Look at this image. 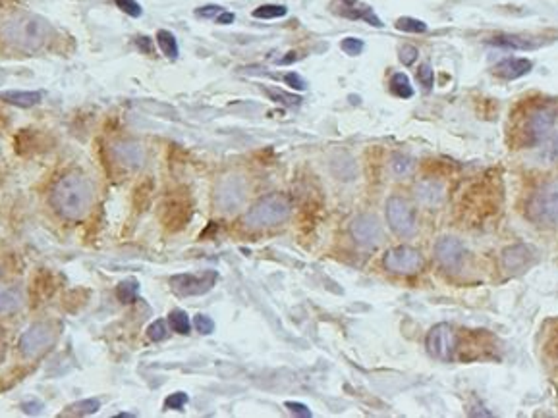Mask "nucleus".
<instances>
[{
  "instance_id": "f257e3e1",
  "label": "nucleus",
  "mask_w": 558,
  "mask_h": 418,
  "mask_svg": "<svg viewBox=\"0 0 558 418\" xmlns=\"http://www.w3.org/2000/svg\"><path fill=\"white\" fill-rule=\"evenodd\" d=\"M95 202V185L90 177L80 172H72L60 177L50 191V204L58 216L80 222L90 214Z\"/></svg>"
},
{
  "instance_id": "f03ea898",
  "label": "nucleus",
  "mask_w": 558,
  "mask_h": 418,
  "mask_svg": "<svg viewBox=\"0 0 558 418\" xmlns=\"http://www.w3.org/2000/svg\"><path fill=\"white\" fill-rule=\"evenodd\" d=\"M0 37L12 49L37 52L45 49L55 37V29L47 17L31 12H20L4 20L0 25Z\"/></svg>"
},
{
  "instance_id": "7ed1b4c3",
  "label": "nucleus",
  "mask_w": 558,
  "mask_h": 418,
  "mask_svg": "<svg viewBox=\"0 0 558 418\" xmlns=\"http://www.w3.org/2000/svg\"><path fill=\"white\" fill-rule=\"evenodd\" d=\"M292 214L290 199L282 193H271L261 197L243 216L242 224L248 230H267L284 224Z\"/></svg>"
},
{
  "instance_id": "20e7f679",
  "label": "nucleus",
  "mask_w": 558,
  "mask_h": 418,
  "mask_svg": "<svg viewBox=\"0 0 558 418\" xmlns=\"http://www.w3.org/2000/svg\"><path fill=\"white\" fill-rule=\"evenodd\" d=\"M526 216L535 225H558V181H549L535 189L526 204Z\"/></svg>"
},
{
  "instance_id": "39448f33",
  "label": "nucleus",
  "mask_w": 558,
  "mask_h": 418,
  "mask_svg": "<svg viewBox=\"0 0 558 418\" xmlns=\"http://www.w3.org/2000/svg\"><path fill=\"white\" fill-rule=\"evenodd\" d=\"M58 330L50 322H35L22 334L17 349L24 359H39L57 343Z\"/></svg>"
},
{
  "instance_id": "423d86ee",
  "label": "nucleus",
  "mask_w": 558,
  "mask_h": 418,
  "mask_svg": "<svg viewBox=\"0 0 558 418\" xmlns=\"http://www.w3.org/2000/svg\"><path fill=\"white\" fill-rule=\"evenodd\" d=\"M219 282L217 270H203L199 274H176L170 278V288L180 297H197L209 293Z\"/></svg>"
},
{
  "instance_id": "0eeeda50",
  "label": "nucleus",
  "mask_w": 558,
  "mask_h": 418,
  "mask_svg": "<svg viewBox=\"0 0 558 418\" xmlns=\"http://www.w3.org/2000/svg\"><path fill=\"white\" fill-rule=\"evenodd\" d=\"M387 220L398 237H413L417 234V218L410 202L402 197H390L387 201Z\"/></svg>"
},
{
  "instance_id": "6e6552de",
  "label": "nucleus",
  "mask_w": 558,
  "mask_h": 418,
  "mask_svg": "<svg viewBox=\"0 0 558 418\" xmlns=\"http://www.w3.org/2000/svg\"><path fill=\"white\" fill-rule=\"evenodd\" d=\"M558 118V110L555 105H545L535 108L534 112L529 114L524 128V141L526 145H539L550 135V131L555 128Z\"/></svg>"
},
{
  "instance_id": "1a4fd4ad",
  "label": "nucleus",
  "mask_w": 558,
  "mask_h": 418,
  "mask_svg": "<svg viewBox=\"0 0 558 418\" xmlns=\"http://www.w3.org/2000/svg\"><path fill=\"white\" fill-rule=\"evenodd\" d=\"M382 266L390 274H396V276H413L423 268V257L417 249L408 247V245H400V247H394V249H389L385 253Z\"/></svg>"
},
{
  "instance_id": "9d476101",
  "label": "nucleus",
  "mask_w": 558,
  "mask_h": 418,
  "mask_svg": "<svg viewBox=\"0 0 558 418\" xmlns=\"http://www.w3.org/2000/svg\"><path fill=\"white\" fill-rule=\"evenodd\" d=\"M425 345L431 357H435L437 361L450 362L454 359V351L458 345V338L456 331L450 324L441 322L437 326H433L427 334Z\"/></svg>"
},
{
  "instance_id": "9b49d317",
  "label": "nucleus",
  "mask_w": 558,
  "mask_h": 418,
  "mask_svg": "<svg viewBox=\"0 0 558 418\" xmlns=\"http://www.w3.org/2000/svg\"><path fill=\"white\" fill-rule=\"evenodd\" d=\"M352 239L365 249H377L382 241V225L371 214H359L350 224Z\"/></svg>"
},
{
  "instance_id": "f8f14e48",
  "label": "nucleus",
  "mask_w": 558,
  "mask_h": 418,
  "mask_svg": "<svg viewBox=\"0 0 558 418\" xmlns=\"http://www.w3.org/2000/svg\"><path fill=\"white\" fill-rule=\"evenodd\" d=\"M468 251L456 237H443L435 245V258L446 272H458L464 268Z\"/></svg>"
},
{
  "instance_id": "ddd939ff",
  "label": "nucleus",
  "mask_w": 558,
  "mask_h": 418,
  "mask_svg": "<svg viewBox=\"0 0 558 418\" xmlns=\"http://www.w3.org/2000/svg\"><path fill=\"white\" fill-rule=\"evenodd\" d=\"M501 260L508 274H522L535 262V251L526 243H516L502 251Z\"/></svg>"
},
{
  "instance_id": "4468645a",
  "label": "nucleus",
  "mask_w": 558,
  "mask_h": 418,
  "mask_svg": "<svg viewBox=\"0 0 558 418\" xmlns=\"http://www.w3.org/2000/svg\"><path fill=\"white\" fill-rule=\"evenodd\" d=\"M243 197H245V189H243V184L240 179L236 177H228L220 184L219 191H217V201L220 202L222 210H236L240 204L243 202Z\"/></svg>"
},
{
  "instance_id": "2eb2a0df",
  "label": "nucleus",
  "mask_w": 558,
  "mask_h": 418,
  "mask_svg": "<svg viewBox=\"0 0 558 418\" xmlns=\"http://www.w3.org/2000/svg\"><path fill=\"white\" fill-rule=\"evenodd\" d=\"M114 158L120 162L122 166L126 168H139L143 166V161H145V153H143V147L139 143H134V141H122V143H116L113 147Z\"/></svg>"
},
{
  "instance_id": "dca6fc26",
  "label": "nucleus",
  "mask_w": 558,
  "mask_h": 418,
  "mask_svg": "<svg viewBox=\"0 0 558 418\" xmlns=\"http://www.w3.org/2000/svg\"><path fill=\"white\" fill-rule=\"evenodd\" d=\"M534 64L527 60V58H506L493 68V73L496 77L506 81H514L524 77L527 73L531 72Z\"/></svg>"
},
{
  "instance_id": "f3484780",
  "label": "nucleus",
  "mask_w": 558,
  "mask_h": 418,
  "mask_svg": "<svg viewBox=\"0 0 558 418\" xmlns=\"http://www.w3.org/2000/svg\"><path fill=\"white\" fill-rule=\"evenodd\" d=\"M43 98V93L41 91H2L0 93V100L6 103V105L17 106V108H33L37 106Z\"/></svg>"
},
{
  "instance_id": "a211bd4d",
  "label": "nucleus",
  "mask_w": 558,
  "mask_h": 418,
  "mask_svg": "<svg viewBox=\"0 0 558 418\" xmlns=\"http://www.w3.org/2000/svg\"><path fill=\"white\" fill-rule=\"evenodd\" d=\"M24 306V293L14 283H0V313L12 314Z\"/></svg>"
},
{
  "instance_id": "6ab92c4d",
  "label": "nucleus",
  "mask_w": 558,
  "mask_h": 418,
  "mask_svg": "<svg viewBox=\"0 0 558 418\" xmlns=\"http://www.w3.org/2000/svg\"><path fill=\"white\" fill-rule=\"evenodd\" d=\"M336 2L342 4V10L338 12L340 16L350 17V20H365L369 25L382 27V22L375 16V12L371 8H367V6L357 8V0H336Z\"/></svg>"
},
{
  "instance_id": "aec40b11",
  "label": "nucleus",
  "mask_w": 558,
  "mask_h": 418,
  "mask_svg": "<svg viewBox=\"0 0 558 418\" xmlns=\"http://www.w3.org/2000/svg\"><path fill=\"white\" fill-rule=\"evenodd\" d=\"M489 43H491V45H496V47H502V49H514V50H529L537 47L531 39L518 37V35H499V37H493Z\"/></svg>"
},
{
  "instance_id": "412c9836",
  "label": "nucleus",
  "mask_w": 558,
  "mask_h": 418,
  "mask_svg": "<svg viewBox=\"0 0 558 418\" xmlns=\"http://www.w3.org/2000/svg\"><path fill=\"white\" fill-rule=\"evenodd\" d=\"M99 409H101L99 399H83V401H76L70 407H66V410L60 412V417H90V415H95Z\"/></svg>"
},
{
  "instance_id": "4be33fe9",
  "label": "nucleus",
  "mask_w": 558,
  "mask_h": 418,
  "mask_svg": "<svg viewBox=\"0 0 558 418\" xmlns=\"http://www.w3.org/2000/svg\"><path fill=\"white\" fill-rule=\"evenodd\" d=\"M417 199L429 207L438 204L443 201V187L435 181H423V184L417 185Z\"/></svg>"
},
{
  "instance_id": "5701e85b",
  "label": "nucleus",
  "mask_w": 558,
  "mask_h": 418,
  "mask_svg": "<svg viewBox=\"0 0 558 418\" xmlns=\"http://www.w3.org/2000/svg\"><path fill=\"white\" fill-rule=\"evenodd\" d=\"M157 45H159L161 52L169 58V60H176V58H178L180 49H178V40L174 37V33L166 31V29H159V31H157Z\"/></svg>"
},
{
  "instance_id": "b1692460",
  "label": "nucleus",
  "mask_w": 558,
  "mask_h": 418,
  "mask_svg": "<svg viewBox=\"0 0 558 418\" xmlns=\"http://www.w3.org/2000/svg\"><path fill=\"white\" fill-rule=\"evenodd\" d=\"M265 95H267L271 100H275L278 105L288 106V108H296V106L301 105V97L299 95H294V93H288V91H282L278 87H263Z\"/></svg>"
},
{
  "instance_id": "393cba45",
  "label": "nucleus",
  "mask_w": 558,
  "mask_h": 418,
  "mask_svg": "<svg viewBox=\"0 0 558 418\" xmlns=\"http://www.w3.org/2000/svg\"><path fill=\"white\" fill-rule=\"evenodd\" d=\"M390 91L392 95H396L398 98H412L413 97V87L410 83V77L406 73L398 72L390 77Z\"/></svg>"
},
{
  "instance_id": "a878e982",
  "label": "nucleus",
  "mask_w": 558,
  "mask_h": 418,
  "mask_svg": "<svg viewBox=\"0 0 558 418\" xmlns=\"http://www.w3.org/2000/svg\"><path fill=\"white\" fill-rule=\"evenodd\" d=\"M138 293L139 282L136 278H128V280L118 283V288H116V297L120 303H134L138 299Z\"/></svg>"
},
{
  "instance_id": "bb28decb",
  "label": "nucleus",
  "mask_w": 558,
  "mask_h": 418,
  "mask_svg": "<svg viewBox=\"0 0 558 418\" xmlns=\"http://www.w3.org/2000/svg\"><path fill=\"white\" fill-rule=\"evenodd\" d=\"M169 322L170 326H172V330L176 331V334H180V336H187V334H189L192 324H189V316H187L186 311H182V308L170 311Z\"/></svg>"
},
{
  "instance_id": "cd10ccee",
  "label": "nucleus",
  "mask_w": 558,
  "mask_h": 418,
  "mask_svg": "<svg viewBox=\"0 0 558 418\" xmlns=\"http://www.w3.org/2000/svg\"><path fill=\"white\" fill-rule=\"evenodd\" d=\"M288 14V8L282 4H263L259 8L253 10V17L257 20H276V17H284Z\"/></svg>"
},
{
  "instance_id": "c85d7f7f",
  "label": "nucleus",
  "mask_w": 558,
  "mask_h": 418,
  "mask_svg": "<svg viewBox=\"0 0 558 418\" xmlns=\"http://www.w3.org/2000/svg\"><path fill=\"white\" fill-rule=\"evenodd\" d=\"M396 29L404 33H425L427 31V24L421 22V20H415V17L404 16L396 20Z\"/></svg>"
},
{
  "instance_id": "c756f323",
  "label": "nucleus",
  "mask_w": 558,
  "mask_h": 418,
  "mask_svg": "<svg viewBox=\"0 0 558 418\" xmlns=\"http://www.w3.org/2000/svg\"><path fill=\"white\" fill-rule=\"evenodd\" d=\"M390 168H392V172L396 176H408V174H412L413 161L410 156H406V154H394L392 162H390Z\"/></svg>"
},
{
  "instance_id": "7c9ffc66",
  "label": "nucleus",
  "mask_w": 558,
  "mask_h": 418,
  "mask_svg": "<svg viewBox=\"0 0 558 418\" xmlns=\"http://www.w3.org/2000/svg\"><path fill=\"white\" fill-rule=\"evenodd\" d=\"M147 338L159 343L162 339L169 338V328H166V322L164 320H155L149 328H147Z\"/></svg>"
},
{
  "instance_id": "2f4dec72",
  "label": "nucleus",
  "mask_w": 558,
  "mask_h": 418,
  "mask_svg": "<svg viewBox=\"0 0 558 418\" xmlns=\"http://www.w3.org/2000/svg\"><path fill=\"white\" fill-rule=\"evenodd\" d=\"M340 49L344 50L348 57H357V54L364 52L365 43L362 39H356V37H346V39H342V43H340Z\"/></svg>"
},
{
  "instance_id": "473e14b6",
  "label": "nucleus",
  "mask_w": 558,
  "mask_h": 418,
  "mask_svg": "<svg viewBox=\"0 0 558 418\" xmlns=\"http://www.w3.org/2000/svg\"><path fill=\"white\" fill-rule=\"evenodd\" d=\"M194 326L201 336H210L215 331V320L210 318L209 314H197L194 320Z\"/></svg>"
},
{
  "instance_id": "72a5a7b5",
  "label": "nucleus",
  "mask_w": 558,
  "mask_h": 418,
  "mask_svg": "<svg viewBox=\"0 0 558 418\" xmlns=\"http://www.w3.org/2000/svg\"><path fill=\"white\" fill-rule=\"evenodd\" d=\"M187 401H189L187 394H184V391H176V394L169 395V397L164 399V409L182 410L187 405Z\"/></svg>"
},
{
  "instance_id": "f704fd0d",
  "label": "nucleus",
  "mask_w": 558,
  "mask_h": 418,
  "mask_svg": "<svg viewBox=\"0 0 558 418\" xmlns=\"http://www.w3.org/2000/svg\"><path fill=\"white\" fill-rule=\"evenodd\" d=\"M417 80H420V83L423 85L425 91H431V89H433V83H435V72H433L431 64L420 66V70H417Z\"/></svg>"
},
{
  "instance_id": "c9c22d12",
  "label": "nucleus",
  "mask_w": 558,
  "mask_h": 418,
  "mask_svg": "<svg viewBox=\"0 0 558 418\" xmlns=\"http://www.w3.org/2000/svg\"><path fill=\"white\" fill-rule=\"evenodd\" d=\"M114 4H116L122 12H126L130 17H139L143 14V8L139 6L136 0H114Z\"/></svg>"
},
{
  "instance_id": "e433bc0d",
  "label": "nucleus",
  "mask_w": 558,
  "mask_h": 418,
  "mask_svg": "<svg viewBox=\"0 0 558 418\" xmlns=\"http://www.w3.org/2000/svg\"><path fill=\"white\" fill-rule=\"evenodd\" d=\"M417 57H420V52H417V49L413 47V45H404V47H400V62L404 66H412L415 60H417Z\"/></svg>"
},
{
  "instance_id": "4c0bfd02",
  "label": "nucleus",
  "mask_w": 558,
  "mask_h": 418,
  "mask_svg": "<svg viewBox=\"0 0 558 418\" xmlns=\"http://www.w3.org/2000/svg\"><path fill=\"white\" fill-rule=\"evenodd\" d=\"M282 80H284V83H286V85H290L294 91H306V89H308V83L301 80V75H298L296 72L284 73Z\"/></svg>"
},
{
  "instance_id": "58836bf2",
  "label": "nucleus",
  "mask_w": 558,
  "mask_h": 418,
  "mask_svg": "<svg viewBox=\"0 0 558 418\" xmlns=\"http://www.w3.org/2000/svg\"><path fill=\"white\" fill-rule=\"evenodd\" d=\"M284 407L290 410L292 415H296V417H301V418H311L313 417V412L303 405V403H296V401H286L284 403Z\"/></svg>"
},
{
  "instance_id": "ea45409f",
  "label": "nucleus",
  "mask_w": 558,
  "mask_h": 418,
  "mask_svg": "<svg viewBox=\"0 0 558 418\" xmlns=\"http://www.w3.org/2000/svg\"><path fill=\"white\" fill-rule=\"evenodd\" d=\"M220 12H224V10L220 8L219 4H207V6H201V8L195 10V16L197 17H217Z\"/></svg>"
},
{
  "instance_id": "a19ab883",
  "label": "nucleus",
  "mask_w": 558,
  "mask_h": 418,
  "mask_svg": "<svg viewBox=\"0 0 558 418\" xmlns=\"http://www.w3.org/2000/svg\"><path fill=\"white\" fill-rule=\"evenodd\" d=\"M22 410H24L25 415H29V417H37V415H41V410H43V403L37 401V399L24 401L22 403Z\"/></svg>"
},
{
  "instance_id": "79ce46f5",
  "label": "nucleus",
  "mask_w": 558,
  "mask_h": 418,
  "mask_svg": "<svg viewBox=\"0 0 558 418\" xmlns=\"http://www.w3.org/2000/svg\"><path fill=\"white\" fill-rule=\"evenodd\" d=\"M136 45L139 47V50H143V52H147V54H151V52H153V43H151V39H149V37H145V35L138 37V39H136Z\"/></svg>"
},
{
  "instance_id": "37998d69",
  "label": "nucleus",
  "mask_w": 558,
  "mask_h": 418,
  "mask_svg": "<svg viewBox=\"0 0 558 418\" xmlns=\"http://www.w3.org/2000/svg\"><path fill=\"white\" fill-rule=\"evenodd\" d=\"M234 20H236V14H232V12H220L219 16H217V24L230 25V24H234Z\"/></svg>"
},
{
  "instance_id": "c03bdc74",
  "label": "nucleus",
  "mask_w": 558,
  "mask_h": 418,
  "mask_svg": "<svg viewBox=\"0 0 558 418\" xmlns=\"http://www.w3.org/2000/svg\"><path fill=\"white\" fill-rule=\"evenodd\" d=\"M549 154L552 156V161L558 162V133H555V135L550 137L549 141Z\"/></svg>"
},
{
  "instance_id": "a18cd8bd",
  "label": "nucleus",
  "mask_w": 558,
  "mask_h": 418,
  "mask_svg": "<svg viewBox=\"0 0 558 418\" xmlns=\"http://www.w3.org/2000/svg\"><path fill=\"white\" fill-rule=\"evenodd\" d=\"M116 417H118V418H124V417H126V418H134V417H136V415H134V412H120V415H116Z\"/></svg>"
},
{
  "instance_id": "49530a36",
  "label": "nucleus",
  "mask_w": 558,
  "mask_h": 418,
  "mask_svg": "<svg viewBox=\"0 0 558 418\" xmlns=\"http://www.w3.org/2000/svg\"><path fill=\"white\" fill-rule=\"evenodd\" d=\"M0 357H4V343L0 341Z\"/></svg>"
},
{
  "instance_id": "de8ad7c7",
  "label": "nucleus",
  "mask_w": 558,
  "mask_h": 418,
  "mask_svg": "<svg viewBox=\"0 0 558 418\" xmlns=\"http://www.w3.org/2000/svg\"><path fill=\"white\" fill-rule=\"evenodd\" d=\"M2 81H4V73L0 72V83H2Z\"/></svg>"
}]
</instances>
